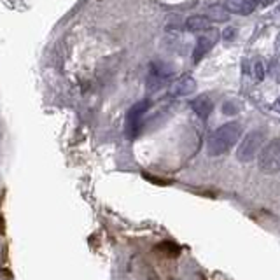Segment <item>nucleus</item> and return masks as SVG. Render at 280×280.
Instances as JSON below:
<instances>
[{
    "mask_svg": "<svg viewBox=\"0 0 280 280\" xmlns=\"http://www.w3.org/2000/svg\"><path fill=\"white\" fill-rule=\"evenodd\" d=\"M147 102H140V104H137L135 107L130 111V114H128V123L132 124V128L135 130V126H137V121L140 119V116L144 114L145 112V109H147Z\"/></svg>",
    "mask_w": 280,
    "mask_h": 280,
    "instance_id": "obj_10",
    "label": "nucleus"
},
{
    "mask_svg": "<svg viewBox=\"0 0 280 280\" xmlns=\"http://www.w3.org/2000/svg\"><path fill=\"white\" fill-rule=\"evenodd\" d=\"M216 39H217V33L212 32L208 33V35H201L196 42V48H195V61H200L205 55H207L210 49L214 48L216 44Z\"/></svg>",
    "mask_w": 280,
    "mask_h": 280,
    "instance_id": "obj_5",
    "label": "nucleus"
},
{
    "mask_svg": "<svg viewBox=\"0 0 280 280\" xmlns=\"http://www.w3.org/2000/svg\"><path fill=\"white\" fill-rule=\"evenodd\" d=\"M5 231V221H4V217L0 216V235Z\"/></svg>",
    "mask_w": 280,
    "mask_h": 280,
    "instance_id": "obj_17",
    "label": "nucleus"
},
{
    "mask_svg": "<svg viewBox=\"0 0 280 280\" xmlns=\"http://www.w3.org/2000/svg\"><path fill=\"white\" fill-rule=\"evenodd\" d=\"M196 83L191 77H184L182 81H179V84L175 86V95H189L191 91H195Z\"/></svg>",
    "mask_w": 280,
    "mask_h": 280,
    "instance_id": "obj_11",
    "label": "nucleus"
},
{
    "mask_svg": "<svg viewBox=\"0 0 280 280\" xmlns=\"http://www.w3.org/2000/svg\"><path fill=\"white\" fill-rule=\"evenodd\" d=\"M242 135V124L231 121V123H226L223 126L216 130L212 135L208 137L207 142V151L210 156H221L224 152H228L233 145L238 142Z\"/></svg>",
    "mask_w": 280,
    "mask_h": 280,
    "instance_id": "obj_1",
    "label": "nucleus"
},
{
    "mask_svg": "<svg viewBox=\"0 0 280 280\" xmlns=\"http://www.w3.org/2000/svg\"><path fill=\"white\" fill-rule=\"evenodd\" d=\"M223 111H224V114L231 116V114H236V112H238V107H236V105H233V102H226V104H224V107H223Z\"/></svg>",
    "mask_w": 280,
    "mask_h": 280,
    "instance_id": "obj_13",
    "label": "nucleus"
},
{
    "mask_svg": "<svg viewBox=\"0 0 280 280\" xmlns=\"http://www.w3.org/2000/svg\"><path fill=\"white\" fill-rule=\"evenodd\" d=\"M188 28L193 32H207V30H210V21L201 14H196V16H191L188 20Z\"/></svg>",
    "mask_w": 280,
    "mask_h": 280,
    "instance_id": "obj_8",
    "label": "nucleus"
},
{
    "mask_svg": "<svg viewBox=\"0 0 280 280\" xmlns=\"http://www.w3.org/2000/svg\"><path fill=\"white\" fill-rule=\"evenodd\" d=\"M254 72H256V79L257 81L263 79V77H264V67H263V63H259V61H257L256 68H254Z\"/></svg>",
    "mask_w": 280,
    "mask_h": 280,
    "instance_id": "obj_14",
    "label": "nucleus"
},
{
    "mask_svg": "<svg viewBox=\"0 0 280 280\" xmlns=\"http://www.w3.org/2000/svg\"><path fill=\"white\" fill-rule=\"evenodd\" d=\"M205 18H207L208 21L224 23V21L229 20V12H228V9L224 7V5L214 4V5H208V7L205 9Z\"/></svg>",
    "mask_w": 280,
    "mask_h": 280,
    "instance_id": "obj_7",
    "label": "nucleus"
},
{
    "mask_svg": "<svg viewBox=\"0 0 280 280\" xmlns=\"http://www.w3.org/2000/svg\"><path fill=\"white\" fill-rule=\"evenodd\" d=\"M266 142V132L264 130H252L247 135L242 139L240 145L236 149V158L242 163H249L257 156V152L261 151V147H264Z\"/></svg>",
    "mask_w": 280,
    "mask_h": 280,
    "instance_id": "obj_2",
    "label": "nucleus"
},
{
    "mask_svg": "<svg viewBox=\"0 0 280 280\" xmlns=\"http://www.w3.org/2000/svg\"><path fill=\"white\" fill-rule=\"evenodd\" d=\"M279 12H280V5H279Z\"/></svg>",
    "mask_w": 280,
    "mask_h": 280,
    "instance_id": "obj_19",
    "label": "nucleus"
},
{
    "mask_svg": "<svg viewBox=\"0 0 280 280\" xmlns=\"http://www.w3.org/2000/svg\"><path fill=\"white\" fill-rule=\"evenodd\" d=\"M259 168L264 173H275L280 170V139H273L264 144L259 154Z\"/></svg>",
    "mask_w": 280,
    "mask_h": 280,
    "instance_id": "obj_3",
    "label": "nucleus"
},
{
    "mask_svg": "<svg viewBox=\"0 0 280 280\" xmlns=\"http://www.w3.org/2000/svg\"><path fill=\"white\" fill-rule=\"evenodd\" d=\"M233 35H235V30H233L231 27H229V28H226V30H224V32H223V37H224V39H226V40H229Z\"/></svg>",
    "mask_w": 280,
    "mask_h": 280,
    "instance_id": "obj_15",
    "label": "nucleus"
},
{
    "mask_svg": "<svg viewBox=\"0 0 280 280\" xmlns=\"http://www.w3.org/2000/svg\"><path fill=\"white\" fill-rule=\"evenodd\" d=\"M252 2H254V4H256V2H259L261 5H270V4H273L275 0H252Z\"/></svg>",
    "mask_w": 280,
    "mask_h": 280,
    "instance_id": "obj_16",
    "label": "nucleus"
},
{
    "mask_svg": "<svg viewBox=\"0 0 280 280\" xmlns=\"http://www.w3.org/2000/svg\"><path fill=\"white\" fill-rule=\"evenodd\" d=\"M275 109H277V111H280V98L275 102Z\"/></svg>",
    "mask_w": 280,
    "mask_h": 280,
    "instance_id": "obj_18",
    "label": "nucleus"
},
{
    "mask_svg": "<svg viewBox=\"0 0 280 280\" xmlns=\"http://www.w3.org/2000/svg\"><path fill=\"white\" fill-rule=\"evenodd\" d=\"M224 7L228 9V12H233V14H240V16H249L254 12L256 9V4L252 0H226Z\"/></svg>",
    "mask_w": 280,
    "mask_h": 280,
    "instance_id": "obj_4",
    "label": "nucleus"
},
{
    "mask_svg": "<svg viewBox=\"0 0 280 280\" xmlns=\"http://www.w3.org/2000/svg\"><path fill=\"white\" fill-rule=\"evenodd\" d=\"M142 177H144L145 180H149V182H152V184H158V186H167L170 184V180L168 179H161V177H154L151 175V173H142Z\"/></svg>",
    "mask_w": 280,
    "mask_h": 280,
    "instance_id": "obj_12",
    "label": "nucleus"
},
{
    "mask_svg": "<svg viewBox=\"0 0 280 280\" xmlns=\"http://www.w3.org/2000/svg\"><path fill=\"white\" fill-rule=\"evenodd\" d=\"M191 107H193V111L201 117V119H207L214 111V102L210 100L207 95H200V96H196L195 100L191 102Z\"/></svg>",
    "mask_w": 280,
    "mask_h": 280,
    "instance_id": "obj_6",
    "label": "nucleus"
},
{
    "mask_svg": "<svg viewBox=\"0 0 280 280\" xmlns=\"http://www.w3.org/2000/svg\"><path fill=\"white\" fill-rule=\"evenodd\" d=\"M156 252H160V254H163V256H167V257H177L180 254V249L177 244L167 240V242H161V244L158 245Z\"/></svg>",
    "mask_w": 280,
    "mask_h": 280,
    "instance_id": "obj_9",
    "label": "nucleus"
}]
</instances>
